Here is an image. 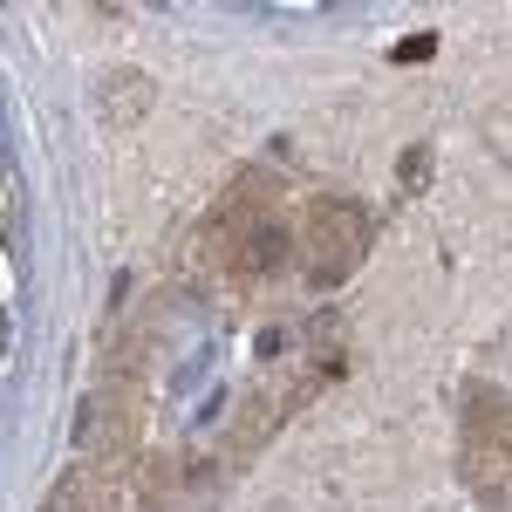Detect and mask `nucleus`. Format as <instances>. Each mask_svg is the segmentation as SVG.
Masks as SVG:
<instances>
[{"mask_svg":"<svg viewBox=\"0 0 512 512\" xmlns=\"http://www.w3.org/2000/svg\"><path fill=\"white\" fill-rule=\"evenodd\" d=\"M7 335H14V328H7V315H0V355H7Z\"/></svg>","mask_w":512,"mask_h":512,"instance_id":"nucleus-1","label":"nucleus"}]
</instances>
